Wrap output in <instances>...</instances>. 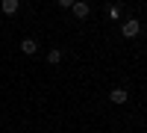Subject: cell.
Returning a JSON list of instances; mask_svg holds the SVG:
<instances>
[{
    "label": "cell",
    "instance_id": "277c9868",
    "mask_svg": "<svg viewBox=\"0 0 147 133\" xmlns=\"http://www.w3.org/2000/svg\"><path fill=\"white\" fill-rule=\"evenodd\" d=\"M21 50H24V53H27V56H32L35 50H38V42H35V39H32V35H30V39H24V42H21Z\"/></svg>",
    "mask_w": 147,
    "mask_h": 133
},
{
    "label": "cell",
    "instance_id": "52a82bcc",
    "mask_svg": "<svg viewBox=\"0 0 147 133\" xmlns=\"http://www.w3.org/2000/svg\"><path fill=\"white\" fill-rule=\"evenodd\" d=\"M106 15L112 18V21H118V18H121V6H115V3H106Z\"/></svg>",
    "mask_w": 147,
    "mask_h": 133
},
{
    "label": "cell",
    "instance_id": "5b68a950",
    "mask_svg": "<svg viewBox=\"0 0 147 133\" xmlns=\"http://www.w3.org/2000/svg\"><path fill=\"white\" fill-rule=\"evenodd\" d=\"M0 9H3L6 15H15V12L21 9V3H18V0H3V3H0Z\"/></svg>",
    "mask_w": 147,
    "mask_h": 133
},
{
    "label": "cell",
    "instance_id": "7a4b0ae2",
    "mask_svg": "<svg viewBox=\"0 0 147 133\" xmlns=\"http://www.w3.org/2000/svg\"><path fill=\"white\" fill-rule=\"evenodd\" d=\"M127 98H129V92L121 89V86H115L112 92H109V101H112V104H127Z\"/></svg>",
    "mask_w": 147,
    "mask_h": 133
},
{
    "label": "cell",
    "instance_id": "3957f363",
    "mask_svg": "<svg viewBox=\"0 0 147 133\" xmlns=\"http://www.w3.org/2000/svg\"><path fill=\"white\" fill-rule=\"evenodd\" d=\"M71 12H74V15H77V18H88L91 6H88V3H82V0H80V3H74V6H71Z\"/></svg>",
    "mask_w": 147,
    "mask_h": 133
},
{
    "label": "cell",
    "instance_id": "6da1fadb",
    "mask_svg": "<svg viewBox=\"0 0 147 133\" xmlns=\"http://www.w3.org/2000/svg\"><path fill=\"white\" fill-rule=\"evenodd\" d=\"M121 33H124L127 39H136V35L141 33V24H138L136 18H129V21H124V27H121Z\"/></svg>",
    "mask_w": 147,
    "mask_h": 133
},
{
    "label": "cell",
    "instance_id": "8992f818",
    "mask_svg": "<svg viewBox=\"0 0 147 133\" xmlns=\"http://www.w3.org/2000/svg\"><path fill=\"white\" fill-rule=\"evenodd\" d=\"M47 62H50V65H56V62H62V47H53V50L47 53Z\"/></svg>",
    "mask_w": 147,
    "mask_h": 133
},
{
    "label": "cell",
    "instance_id": "ba28073f",
    "mask_svg": "<svg viewBox=\"0 0 147 133\" xmlns=\"http://www.w3.org/2000/svg\"><path fill=\"white\" fill-rule=\"evenodd\" d=\"M56 6H59V9H71L74 0H56Z\"/></svg>",
    "mask_w": 147,
    "mask_h": 133
}]
</instances>
